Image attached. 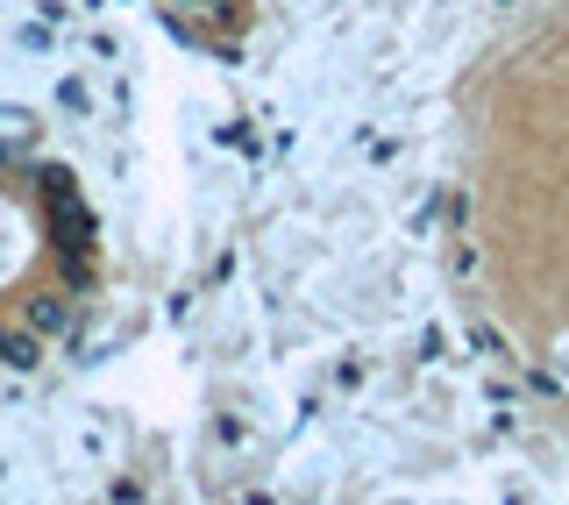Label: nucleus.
Segmentation results:
<instances>
[{"instance_id":"nucleus-1","label":"nucleus","mask_w":569,"mask_h":505,"mask_svg":"<svg viewBox=\"0 0 569 505\" xmlns=\"http://www.w3.org/2000/svg\"><path fill=\"white\" fill-rule=\"evenodd\" d=\"M29 328H36V335H57V328H71V306L57 300V292H43V300H29Z\"/></svg>"},{"instance_id":"nucleus-2","label":"nucleus","mask_w":569,"mask_h":505,"mask_svg":"<svg viewBox=\"0 0 569 505\" xmlns=\"http://www.w3.org/2000/svg\"><path fill=\"white\" fill-rule=\"evenodd\" d=\"M0 370H36V335L0 328Z\"/></svg>"},{"instance_id":"nucleus-3","label":"nucleus","mask_w":569,"mask_h":505,"mask_svg":"<svg viewBox=\"0 0 569 505\" xmlns=\"http://www.w3.org/2000/svg\"><path fill=\"white\" fill-rule=\"evenodd\" d=\"M8 157H14V150H8V143H0V165H8Z\"/></svg>"}]
</instances>
